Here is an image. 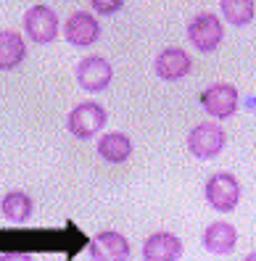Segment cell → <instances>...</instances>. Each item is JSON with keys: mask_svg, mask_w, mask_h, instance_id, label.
Here are the masks:
<instances>
[{"mask_svg": "<svg viewBox=\"0 0 256 261\" xmlns=\"http://www.w3.org/2000/svg\"><path fill=\"white\" fill-rule=\"evenodd\" d=\"M243 261H256V251H251V253H248V256H246Z\"/></svg>", "mask_w": 256, "mask_h": 261, "instance_id": "cell-19", "label": "cell"}, {"mask_svg": "<svg viewBox=\"0 0 256 261\" xmlns=\"http://www.w3.org/2000/svg\"><path fill=\"white\" fill-rule=\"evenodd\" d=\"M201 106L214 119H230L238 111V90L230 82H214L201 93Z\"/></svg>", "mask_w": 256, "mask_h": 261, "instance_id": "cell-8", "label": "cell"}, {"mask_svg": "<svg viewBox=\"0 0 256 261\" xmlns=\"http://www.w3.org/2000/svg\"><path fill=\"white\" fill-rule=\"evenodd\" d=\"M145 261H180L183 258V240L172 232H153L143 243Z\"/></svg>", "mask_w": 256, "mask_h": 261, "instance_id": "cell-11", "label": "cell"}, {"mask_svg": "<svg viewBox=\"0 0 256 261\" xmlns=\"http://www.w3.org/2000/svg\"><path fill=\"white\" fill-rule=\"evenodd\" d=\"M153 71H156L159 80L177 82V80H183V76H188L193 71V58L183 48H164L153 58Z\"/></svg>", "mask_w": 256, "mask_h": 261, "instance_id": "cell-9", "label": "cell"}, {"mask_svg": "<svg viewBox=\"0 0 256 261\" xmlns=\"http://www.w3.org/2000/svg\"><path fill=\"white\" fill-rule=\"evenodd\" d=\"M90 6H93V11L100 13V16H111V13L122 11L124 0H90Z\"/></svg>", "mask_w": 256, "mask_h": 261, "instance_id": "cell-17", "label": "cell"}, {"mask_svg": "<svg viewBox=\"0 0 256 261\" xmlns=\"http://www.w3.org/2000/svg\"><path fill=\"white\" fill-rule=\"evenodd\" d=\"M64 35H66V42L74 45V48H90V45L100 37V24H98V19L93 16V13L74 11L66 19Z\"/></svg>", "mask_w": 256, "mask_h": 261, "instance_id": "cell-10", "label": "cell"}, {"mask_svg": "<svg viewBox=\"0 0 256 261\" xmlns=\"http://www.w3.org/2000/svg\"><path fill=\"white\" fill-rule=\"evenodd\" d=\"M87 253L93 261H130L132 248H130V240L122 232H116V229H103V232H98L90 240Z\"/></svg>", "mask_w": 256, "mask_h": 261, "instance_id": "cell-6", "label": "cell"}, {"mask_svg": "<svg viewBox=\"0 0 256 261\" xmlns=\"http://www.w3.org/2000/svg\"><path fill=\"white\" fill-rule=\"evenodd\" d=\"M98 153L109 164H124L132 156V140L124 132H106L98 140Z\"/></svg>", "mask_w": 256, "mask_h": 261, "instance_id": "cell-14", "label": "cell"}, {"mask_svg": "<svg viewBox=\"0 0 256 261\" xmlns=\"http://www.w3.org/2000/svg\"><path fill=\"white\" fill-rule=\"evenodd\" d=\"M219 8H222V16L233 27H248L256 16L253 0H219Z\"/></svg>", "mask_w": 256, "mask_h": 261, "instance_id": "cell-16", "label": "cell"}, {"mask_svg": "<svg viewBox=\"0 0 256 261\" xmlns=\"http://www.w3.org/2000/svg\"><path fill=\"white\" fill-rule=\"evenodd\" d=\"M206 203L219 214H230L238 203H240V182L235 179V174L230 172H217L206 179Z\"/></svg>", "mask_w": 256, "mask_h": 261, "instance_id": "cell-2", "label": "cell"}, {"mask_svg": "<svg viewBox=\"0 0 256 261\" xmlns=\"http://www.w3.org/2000/svg\"><path fill=\"white\" fill-rule=\"evenodd\" d=\"M106 119H109V111L103 109L98 100H85V103H77L69 111L66 127L74 137L90 140V137H95L103 127H106Z\"/></svg>", "mask_w": 256, "mask_h": 261, "instance_id": "cell-1", "label": "cell"}, {"mask_svg": "<svg viewBox=\"0 0 256 261\" xmlns=\"http://www.w3.org/2000/svg\"><path fill=\"white\" fill-rule=\"evenodd\" d=\"M0 261H35L32 256H29V253H3V256H0Z\"/></svg>", "mask_w": 256, "mask_h": 261, "instance_id": "cell-18", "label": "cell"}, {"mask_svg": "<svg viewBox=\"0 0 256 261\" xmlns=\"http://www.w3.org/2000/svg\"><path fill=\"white\" fill-rule=\"evenodd\" d=\"M58 29H61V24H58V16H56V11L50 6L27 8V13H24V32H27V37L32 42H37V45L53 42L58 37Z\"/></svg>", "mask_w": 256, "mask_h": 261, "instance_id": "cell-5", "label": "cell"}, {"mask_svg": "<svg viewBox=\"0 0 256 261\" xmlns=\"http://www.w3.org/2000/svg\"><path fill=\"white\" fill-rule=\"evenodd\" d=\"M114 80V66L103 56H87L77 64V82L87 93H103Z\"/></svg>", "mask_w": 256, "mask_h": 261, "instance_id": "cell-7", "label": "cell"}, {"mask_svg": "<svg viewBox=\"0 0 256 261\" xmlns=\"http://www.w3.org/2000/svg\"><path fill=\"white\" fill-rule=\"evenodd\" d=\"M27 45L16 29H0V71H11L24 64Z\"/></svg>", "mask_w": 256, "mask_h": 261, "instance_id": "cell-13", "label": "cell"}, {"mask_svg": "<svg viewBox=\"0 0 256 261\" xmlns=\"http://www.w3.org/2000/svg\"><path fill=\"white\" fill-rule=\"evenodd\" d=\"M3 217L13 224H27L29 219H32V211H35V203L32 198H29L27 193L21 190H11L6 198H3Z\"/></svg>", "mask_w": 256, "mask_h": 261, "instance_id": "cell-15", "label": "cell"}, {"mask_svg": "<svg viewBox=\"0 0 256 261\" xmlns=\"http://www.w3.org/2000/svg\"><path fill=\"white\" fill-rule=\"evenodd\" d=\"M203 248L209 253H214V256H227L235 251V245H238V229L230 224V222H212L206 229H203Z\"/></svg>", "mask_w": 256, "mask_h": 261, "instance_id": "cell-12", "label": "cell"}, {"mask_svg": "<svg viewBox=\"0 0 256 261\" xmlns=\"http://www.w3.org/2000/svg\"><path fill=\"white\" fill-rule=\"evenodd\" d=\"M224 140L227 137H224V129L219 124H214V121H201L188 135V150L195 159H214L222 153Z\"/></svg>", "mask_w": 256, "mask_h": 261, "instance_id": "cell-4", "label": "cell"}, {"mask_svg": "<svg viewBox=\"0 0 256 261\" xmlns=\"http://www.w3.org/2000/svg\"><path fill=\"white\" fill-rule=\"evenodd\" d=\"M188 40L193 42V48H198L201 53H212L219 48V42L224 40V27H222V19L217 13H198L193 16L190 24H188Z\"/></svg>", "mask_w": 256, "mask_h": 261, "instance_id": "cell-3", "label": "cell"}]
</instances>
